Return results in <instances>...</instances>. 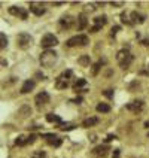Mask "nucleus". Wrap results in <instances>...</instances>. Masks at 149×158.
<instances>
[{
    "label": "nucleus",
    "instance_id": "obj_40",
    "mask_svg": "<svg viewBox=\"0 0 149 158\" xmlns=\"http://www.w3.org/2000/svg\"><path fill=\"white\" fill-rule=\"evenodd\" d=\"M148 69H149V66H148Z\"/></svg>",
    "mask_w": 149,
    "mask_h": 158
},
{
    "label": "nucleus",
    "instance_id": "obj_23",
    "mask_svg": "<svg viewBox=\"0 0 149 158\" xmlns=\"http://www.w3.org/2000/svg\"><path fill=\"white\" fill-rule=\"evenodd\" d=\"M100 66H101V61L96 63V64H93V67H91V73H93V76H97V75H98V70H100Z\"/></svg>",
    "mask_w": 149,
    "mask_h": 158
},
{
    "label": "nucleus",
    "instance_id": "obj_2",
    "mask_svg": "<svg viewBox=\"0 0 149 158\" xmlns=\"http://www.w3.org/2000/svg\"><path fill=\"white\" fill-rule=\"evenodd\" d=\"M116 60L119 63V66L125 70V69L130 67V64L133 63V55L128 49H121V51L118 52V55H116Z\"/></svg>",
    "mask_w": 149,
    "mask_h": 158
},
{
    "label": "nucleus",
    "instance_id": "obj_31",
    "mask_svg": "<svg viewBox=\"0 0 149 158\" xmlns=\"http://www.w3.org/2000/svg\"><path fill=\"white\" fill-rule=\"evenodd\" d=\"M116 139H118V137H116L115 134H109V136H107V137L105 139V142L107 143V142H110V140H116Z\"/></svg>",
    "mask_w": 149,
    "mask_h": 158
},
{
    "label": "nucleus",
    "instance_id": "obj_25",
    "mask_svg": "<svg viewBox=\"0 0 149 158\" xmlns=\"http://www.w3.org/2000/svg\"><path fill=\"white\" fill-rule=\"evenodd\" d=\"M48 143L49 145H52V146H60L63 143L61 139H58V137H55V139H51V140H48Z\"/></svg>",
    "mask_w": 149,
    "mask_h": 158
},
{
    "label": "nucleus",
    "instance_id": "obj_34",
    "mask_svg": "<svg viewBox=\"0 0 149 158\" xmlns=\"http://www.w3.org/2000/svg\"><path fill=\"white\" fill-rule=\"evenodd\" d=\"M119 155H121L119 149H115V152H114V155H112V157H114V158H119Z\"/></svg>",
    "mask_w": 149,
    "mask_h": 158
},
{
    "label": "nucleus",
    "instance_id": "obj_7",
    "mask_svg": "<svg viewBox=\"0 0 149 158\" xmlns=\"http://www.w3.org/2000/svg\"><path fill=\"white\" fill-rule=\"evenodd\" d=\"M127 109L130 110V112H133V114L139 115L143 112V109H145V103L142 102V100H134V102H131V103H128L127 105Z\"/></svg>",
    "mask_w": 149,
    "mask_h": 158
},
{
    "label": "nucleus",
    "instance_id": "obj_10",
    "mask_svg": "<svg viewBox=\"0 0 149 158\" xmlns=\"http://www.w3.org/2000/svg\"><path fill=\"white\" fill-rule=\"evenodd\" d=\"M73 24H75V18L72 17V15H64V17L60 18V26H61V28L69 30Z\"/></svg>",
    "mask_w": 149,
    "mask_h": 158
},
{
    "label": "nucleus",
    "instance_id": "obj_22",
    "mask_svg": "<svg viewBox=\"0 0 149 158\" xmlns=\"http://www.w3.org/2000/svg\"><path fill=\"white\" fill-rule=\"evenodd\" d=\"M6 46H8V37H6V35L0 33V51H3Z\"/></svg>",
    "mask_w": 149,
    "mask_h": 158
},
{
    "label": "nucleus",
    "instance_id": "obj_8",
    "mask_svg": "<svg viewBox=\"0 0 149 158\" xmlns=\"http://www.w3.org/2000/svg\"><path fill=\"white\" fill-rule=\"evenodd\" d=\"M30 12H33L36 17H42L45 12H46V9H45L43 3H37V2H31L30 3Z\"/></svg>",
    "mask_w": 149,
    "mask_h": 158
},
{
    "label": "nucleus",
    "instance_id": "obj_21",
    "mask_svg": "<svg viewBox=\"0 0 149 158\" xmlns=\"http://www.w3.org/2000/svg\"><path fill=\"white\" fill-rule=\"evenodd\" d=\"M93 21H94V24H96V26L103 27L106 23H107V18H106V15H101V17H96Z\"/></svg>",
    "mask_w": 149,
    "mask_h": 158
},
{
    "label": "nucleus",
    "instance_id": "obj_30",
    "mask_svg": "<svg viewBox=\"0 0 149 158\" xmlns=\"http://www.w3.org/2000/svg\"><path fill=\"white\" fill-rule=\"evenodd\" d=\"M103 94L107 98H114V89H106V91H103Z\"/></svg>",
    "mask_w": 149,
    "mask_h": 158
},
{
    "label": "nucleus",
    "instance_id": "obj_4",
    "mask_svg": "<svg viewBox=\"0 0 149 158\" xmlns=\"http://www.w3.org/2000/svg\"><path fill=\"white\" fill-rule=\"evenodd\" d=\"M89 44V39H88V36L85 35H76L70 37V39H67V42L66 45L69 46V48H75V46H87Z\"/></svg>",
    "mask_w": 149,
    "mask_h": 158
},
{
    "label": "nucleus",
    "instance_id": "obj_11",
    "mask_svg": "<svg viewBox=\"0 0 149 158\" xmlns=\"http://www.w3.org/2000/svg\"><path fill=\"white\" fill-rule=\"evenodd\" d=\"M49 94L46 93V91H42V93H39L37 96H36L35 98V102H36V105L37 106H42V105H46V103H49Z\"/></svg>",
    "mask_w": 149,
    "mask_h": 158
},
{
    "label": "nucleus",
    "instance_id": "obj_5",
    "mask_svg": "<svg viewBox=\"0 0 149 158\" xmlns=\"http://www.w3.org/2000/svg\"><path fill=\"white\" fill-rule=\"evenodd\" d=\"M33 44V37L26 33V31H23V33H19L17 36V46L18 48H21V49H27V48H30V45Z\"/></svg>",
    "mask_w": 149,
    "mask_h": 158
},
{
    "label": "nucleus",
    "instance_id": "obj_33",
    "mask_svg": "<svg viewBox=\"0 0 149 158\" xmlns=\"http://www.w3.org/2000/svg\"><path fill=\"white\" fill-rule=\"evenodd\" d=\"M119 30H121V27H119V26H115V27H112V36H115V35H116V33H118V31H119Z\"/></svg>",
    "mask_w": 149,
    "mask_h": 158
},
{
    "label": "nucleus",
    "instance_id": "obj_39",
    "mask_svg": "<svg viewBox=\"0 0 149 158\" xmlns=\"http://www.w3.org/2000/svg\"><path fill=\"white\" fill-rule=\"evenodd\" d=\"M148 137H149V133H148Z\"/></svg>",
    "mask_w": 149,
    "mask_h": 158
},
{
    "label": "nucleus",
    "instance_id": "obj_14",
    "mask_svg": "<svg viewBox=\"0 0 149 158\" xmlns=\"http://www.w3.org/2000/svg\"><path fill=\"white\" fill-rule=\"evenodd\" d=\"M107 151H110V149H109V146H107V145H101V146H97V148H94L93 154H94V155H101V157H105L106 154H107Z\"/></svg>",
    "mask_w": 149,
    "mask_h": 158
},
{
    "label": "nucleus",
    "instance_id": "obj_36",
    "mask_svg": "<svg viewBox=\"0 0 149 158\" xmlns=\"http://www.w3.org/2000/svg\"><path fill=\"white\" fill-rule=\"evenodd\" d=\"M81 102H82V97H78V98L73 100V103H81Z\"/></svg>",
    "mask_w": 149,
    "mask_h": 158
},
{
    "label": "nucleus",
    "instance_id": "obj_13",
    "mask_svg": "<svg viewBox=\"0 0 149 158\" xmlns=\"http://www.w3.org/2000/svg\"><path fill=\"white\" fill-rule=\"evenodd\" d=\"M87 85V79H78L75 84H73V89L76 91V93H85L82 88Z\"/></svg>",
    "mask_w": 149,
    "mask_h": 158
},
{
    "label": "nucleus",
    "instance_id": "obj_38",
    "mask_svg": "<svg viewBox=\"0 0 149 158\" xmlns=\"http://www.w3.org/2000/svg\"><path fill=\"white\" fill-rule=\"evenodd\" d=\"M145 127H146V128H149V119H148V121H145Z\"/></svg>",
    "mask_w": 149,
    "mask_h": 158
},
{
    "label": "nucleus",
    "instance_id": "obj_37",
    "mask_svg": "<svg viewBox=\"0 0 149 158\" xmlns=\"http://www.w3.org/2000/svg\"><path fill=\"white\" fill-rule=\"evenodd\" d=\"M54 5H55V6H61V5H64V2H55Z\"/></svg>",
    "mask_w": 149,
    "mask_h": 158
},
{
    "label": "nucleus",
    "instance_id": "obj_28",
    "mask_svg": "<svg viewBox=\"0 0 149 158\" xmlns=\"http://www.w3.org/2000/svg\"><path fill=\"white\" fill-rule=\"evenodd\" d=\"M121 18H122V23L128 24V26H133V23L130 21V18H128V15H127V14H122V15H121Z\"/></svg>",
    "mask_w": 149,
    "mask_h": 158
},
{
    "label": "nucleus",
    "instance_id": "obj_35",
    "mask_svg": "<svg viewBox=\"0 0 149 158\" xmlns=\"http://www.w3.org/2000/svg\"><path fill=\"white\" fill-rule=\"evenodd\" d=\"M112 5H114V6H122L124 2H112Z\"/></svg>",
    "mask_w": 149,
    "mask_h": 158
},
{
    "label": "nucleus",
    "instance_id": "obj_19",
    "mask_svg": "<svg viewBox=\"0 0 149 158\" xmlns=\"http://www.w3.org/2000/svg\"><path fill=\"white\" fill-rule=\"evenodd\" d=\"M78 63L82 66V67H89V63H91V60H89V55H82V57H79Z\"/></svg>",
    "mask_w": 149,
    "mask_h": 158
},
{
    "label": "nucleus",
    "instance_id": "obj_27",
    "mask_svg": "<svg viewBox=\"0 0 149 158\" xmlns=\"http://www.w3.org/2000/svg\"><path fill=\"white\" fill-rule=\"evenodd\" d=\"M15 145H17V146H24V145H26V137H24V136H19L17 140H15Z\"/></svg>",
    "mask_w": 149,
    "mask_h": 158
},
{
    "label": "nucleus",
    "instance_id": "obj_9",
    "mask_svg": "<svg viewBox=\"0 0 149 158\" xmlns=\"http://www.w3.org/2000/svg\"><path fill=\"white\" fill-rule=\"evenodd\" d=\"M9 14L15 15V17H21V19H27V10L24 8H19V6H10Z\"/></svg>",
    "mask_w": 149,
    "mask_h": 158
},
{
    "label": "nucleus",
    "instance_id": "obj_17",
    "mask_svg": "<svg viewBox=\"0 0 149 158\" xmlns=\"http://www.w3.org/2000/svg\"><path fill=\"white\" fill-rule=\"evenodd\" d=\"M78 21H79L78 28H79V30H84V28L87 27V24H88V18H87V15H85V14H81V15L78 17Z\"/></svg>",
    "mask_w": 149,
    "mask_h": 158
},
{
    "label": "nucleus",
    "instance_id": "obj_6",
    "mask_svg": "<svg viewBox=\"0 0 149 158\" xmlns=\"http://www.w3.org/2000/svg\"><path fill=\"white\" fill-rule=\"evenodd\" d=\"M58 45V39L57 36H54L52 33H46V35L40 39V46L45 48V49H49V48H54Z\"/></svg>",
    "mask_w": 149,
    "mask_h": 158
},
{
    "label": "nucleus",
    "instance_id": "obj_3",
    "mask_svg": "<svg viewBox=\"0 0 149 158\" xmlns=\"http://www.w3.org/2000/svg\"><path fill=\"white\" fill-rule=\"evenodd\" d=\"M70 78H72V70L63 72L61 75L55 79V88L57 89H66L70 85Z\"/></svg>",
    "mask_w": 149,
    "mask_h": 158
},
{
    "label": "nucleus",
    "instance_id": "obj_15",
    "mask_svg": "<svg viewBox=\"0 0 149 158\" xmlns=\"http://www.w3.org/2000/svg\"><path fill=\"white\" fill-rule=\"evenodd\" d=\"M97 124H98V118H97V116H91V118H87V119L82 123V127L89 128V127H94Z\"/></svg>",
    "mask_w": 149,
    "mask_h": 158
},
{
    "label": "nucleus",
    "instance_id": "obj_1",
    "mask_svg": "<svg viewBox=\"0 0 149 158\" xmlns=\"http://www.w3.org/2000/svg\"><path fill=\"white\" fill-rule=\"evenodd\" d=\"M57 60H58V54L55 52V51H52V49H46V51H43V52L40 54V57H39V61H40V64L43 66V67H52L54 64L57 63Z\"/></svg>",
    "mask_w": 149,
    "mask_h": 158
},
{
    "label": "nucleus",
    "instance_id": "obj_12",
    "mask_svg": "<svg viewBox=\"0 0 149 158\" xmlns=\"http://www.w3.org/2000/svg\"><path fill=\"white\" fill-rule=\"evenodd\" d=\"M36 87V82L33 79H27L26 82L23 84V87H21V94H27V93H30V91H33Z\"/></svg>",
    "mask_w": 149,
    "mask_h": 158
},
{
    "label": "nucleus",
    "instance_id": "obj_24",
    "mask_svg": "<svg viewBox=\"0 0 149 158\" xmlns=\"http://www.w3.org/2000/svg\"><path fill=\"white\" fill-rule=\"evenodd\" d=\"M36 139H37V136H36V134H30L28 137H26V145H31V143H35Z\"/></svg>",
    "mask_w": 149,
    "mask_h": 158
},
{
    "label": "nucleus",
    "instance_id": "obj_29",
    "mask_svg": "<svg viewBox=\"0 0 149 158\" xmlns=\"http://www.w3.org/2000/svg\"><path fill=\"white\" fill-rule=\"evenodd\" d=\"M42 137L51 140V139H55V137H57V134H54V133H46V134H42Z\"/></svg>",
    "mask_w": 149,
    "mask_h": 158
},
{
    "label": "nucleus",
    "instance_id": "obj_26",
    "mask_svg": "<svg viewBox=\"0 0 149 158\" xmlns=\"http://www.w3.org/2000/svg\"><path fill=\"white\" fill-rule=\"evenodd\" d=\"M46 157V154H45L43 151H36V152H33V155H31V158H45Z\"/></svg>",
    "mask_w": 149,
    "mask_h": 158
},
{
    "label": "nucleus",
    "instance_id": "obj_18",
    "mask_svg": "<svg viewBox=\"0 0 149 158\" xmlns=\"http://www.w3.org/2000/svg\"><path fill=\"white\" fill-rule=\"evenodd\" d=\"M97 112H100V114H107V112H110V106L107 105V103H98L96 106Z\"/></svg>",
    "mask_w": 149,
    "mask_h": 158
},
{
    "label": "nucleus",
    "instance_id": "obj_16",
    "mask_svg": "<svg viewBox=\"0 0 149 158\" xmlns=\"http://www.w3.org/2000/svg\"><path fill=\"white\" fill-rule=\"evenodd\" d=\"M130 17H131V19H130V21H131L133 24H134V23L143 24V23H145V19H146V18H145V15H140V14H137V12H131V15H130Z\"/></svg>",
    "mask_w": 149,
    "mask_h": 158
},
{
    "label": "nucleus",
    "instance_id": "obj_20",
    "mask_svg": "<svg viewBox=\"0 0 149 158\" xmlns=\"http://www.w3.org/2000/svg\"><path fill=\"white\" fill-rule=\"evenodd\" d=\"M46 121H48V123L61 124V118H60L58 115H55V114H48V115H46Z\"/></svg>",
    "mask_w": 149,
    "mask_h": 158
},
{
    "label": "nucleus",
    "instance_id": "obj_32",
    "mask_svg": "<svg viewBox=\"0 0 149 158\" xmlns=\"http://www.w3.org/2000/svg\"><path fill=\"white\" fill-rule=\"evenodd\" d=\"M98 30H101V27H98V26H94V27H91V28H89V33H97Z\"/></svg>",
    "mask_w": 149,
    "mask_h": 158
}]
</instances>
